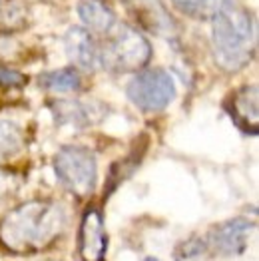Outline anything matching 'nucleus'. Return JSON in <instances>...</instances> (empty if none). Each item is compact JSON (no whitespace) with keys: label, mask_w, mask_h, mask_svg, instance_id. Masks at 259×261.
Wrapping results in <instances>:
<instances>
[{"label":"nucleus","mask_w":259,"mask_h":261,"mask_svg":"<svg viewBox=\"0 0 259 261\" xmlns=\"http://www.w3.org/2000/svg\"><path fill=\"white\" fill-rule=\"evenodd\" d=\"M54 172L58 181L70 194L90 196L96 190L98 164L96 155L84 146H64L54 155Z\"/></svg>","instance_id":"4"},{"label":"nucleus","mask_w":259,"mask_h":261,"mask_svg":"<svg viewBox=\"0 0 259 261\" xmlns=\"http://www.w3.org/2000/svg\"><path fill=\"white\" fill-rule=\"evenodd\" d=\"M16 190V179L14 175H10L8 172H0V201L4 197H8L12 192Z\"/></svg>","instance_id":"18"},{"label":"nucleus","mask_w":259,"mask_h":261,"mask_svg":"<svg viewBox=\"0 0 259 261\" xmlns=\"http://www.w3.org/2000/svg\"><path fill=\"white\" fill-rule=\"evenodd\" d=\"M124 4L136 22L151 34L172 38L177 32V24L162 0H124Z\"/></svg>","instance_id":"7"},{"label":"nucleus","mask_w":259,"mask_h":261,"mask_svg":"<svg viewBox=\"0 0 259 261\" xmlns=\"http://www.w3.org/2000/svg\"><path fill=\"white\" fill-rule=\"evenodd\" d=\"M40 86L50 92H78L82 88V78L76 68H62V70H52L40 76Z\"/></svg>","instance_id":"13"},{"label":"nucleus","mask_w":259,"mask_h":261,"mask_svg":"<svg viewBox=\"0 0 259 261\" xmlns=\"http://www.w3.org/2000/svg\"><path fill=\"white\" fill-rule=\"evenodd\" d=\"M78 16L90 34H108L116 26V14L104 0H80Z\"/></svg>","instance_id":"12"},{"label":"nucleus","mask_w":259,"mask_h":261,"mask_svg":"<svg viewBox=\"0 0 259 261\" xmlns=\"http://www.w3.org/2000/svg\"><path fill=\"white\" fill-rule=\"evenodd\" d=\"M108 249L104 218L98 207H88L82 216L78 233V253L82 261H102Z\"/></svg>","instance_id":"6"},{"label":"nucleus","mask_w":259,"mask_h":261,"mask_svg":"<svg viewBox=\"0 0 259 261\" xmlns=\"http://www.w3.org/2000/svg\"><path fill=\"white\" fill-rule=\"evenodd\" d=\"M257 30L251 10L227 2L212 16V50L216 64L225 72H238L255 56Z\"/></svg>","instance_id":"2"},{"label":"nucleus","mask_w":259,"mask_h":261,"mask_svg":"<svg viewBox=\"0 0 259 261\" xmlns=\"http://www.w3.org/2000/svg\"><path fill=\"white\" fill-rule=\"evenodd\" d=\"M144 261H158V259H156V257H146Z\"/></svg>","instance_id":"19"},{"label":"nucleus","mask_w":259,"mask_h":261,"mask_svg":"<svg viewBox=\"0 0 259 261\" xmlns=\"http://www.w3.org/2000/svg\"><path fill=\"white\" fill-rule=\"evenodd\" d=\"M227 2L231 0H172V4L184 14L197 18V20H205L217 14Z\"/></svg>","instance_id":"14"},{"label":"nucleus","mask_w":259,"mask_h":261,"mask_svg":"<svg viewBox=\"0 0 259 261\" xmlns=\"http://www.w3.org/2000/svg\"><path fill=\"white\" fill-rule=\"evenodd\" d=\"M64 46L66 54L74 66L86 72H94L100 66V48L96 46L92 34L86 28H80V26L70 28L64 36Z\"/></svg>","instance_id":"10"},{"label":"nucleus","mask_w":259,"mask_h":261,"mask_svg":"<svg viewBox=\"0 0 259 261\" xmlns=\"http://www.w3.org/2000/svg\"><path fill=\"white\" fill-rule=\"evenodd\" d=\"M151 58L150 40L132 26H114L100 50V64L114 74L140 72Z\"/></svg>","instance_id":"3"},{"label":"nucleus","mask_w":259,"mask_h":261,"mask_svg":"<svg viewBox=\"0 0 259 261\" xmlns=\"http://www.w3.org/2000/svg\"><path fill=\"white\" fill-rule=\"evenodd\" d=\"M68 223L64 205L50 199H30L10 210L0 221V243L18 255L36 253L56 241Z\"/></svg>","instance_id":"1"},{"label":"nucleus","mask_w":259,"mask_h":261,"mask_svg":"<svg viewBox=\"0 0 259 261\" xmlns=\"http://www.w3.org/2000/svg\"><path fill=\"white\" fill-rule=\"evenodd\" d=\"M24 84H26V78L22 76L20 72L0 66V86H4V88H20V86H24Z\"/></svg>","instance_id":"17"},{"label":"nucleus","mask_w":259,"mask_h":261,"mask_svg":"<svg viewBox=\"0 0 259 261\" xmlns=\"http://www.w3.org/2000/svg\"><path fill=\"white\" fill-rule=\"evenodd\" d=\"M253 229H255V223L249 219H229L214 227V231L208 238V245L214 247L221 255H238L245 251Z\"/></svg>","instance_id":"8"},{"label":"nucleus","mask_w":259,"mask_h":261,"mask_svg":"<svg viewBox=\"0 0 259 261\" xmlns=\"http://www.w3.org/2000/svg\"><path fill=\"white\" fill-rule=\"evenodd\" d=\"M50 108L58 124L74 126V128H88L100 122L104 116V108L100 104L82 102V100H58Z\"/></svg>","instance_id":"11"},{"label":"nucleus","mask_w":259,"mask_h":261,"mask_svg":"<svg viewBox=\"0 0 259 261\" xmlns=\"http://www.w3.org/2000/svg\"><path fill=\"white\" fill-rule=\"evenodd\" d=\"M227 114L231 116L234 124L239 130L245 134L255 136L257 134V118H259V106H257V88L255 86H243L236 90L227 104H225Z\"/></svg>","instance_id":"9"},{"label":"nucleus","mask_w":259,"mask_h":261,"mask_svg":"<svg viewBox=\"0 0 259 261\" xmlns=\"http://www.w3.org/2000/svg\"><path fill=\"white\" fill-rule=\"evenodd\" d=\"M208 249V241L201 240V238H190L188 241H184L179 247H177V259H194V257H199L203 251Z\"/></svg>","instance_id":"16"},{"label":"nucleus","mask_w":259,"mask_h":261,"mask_svg":"<svg viewBox=\"0 0 259 261\" xmlns=\"http://www.w3.org/2000/svg\"><path fill=\"white\" fill-rule=\"evenodd\" d=\"M130 102L142 112H162L175 98V82L162 68H151L136 74L126 88Z\"/></svg>","instance_id":"5"},{"label":"nucleus","mask_w":259,"mask_h":261,"mask_svg":"<svg viewBox=\"0 0 259 261\" xmlns=\"http://www.w3.org/2000/svg\"><path fill=\"white\" fill-rule=\"evenodd\" d=\"M24 146V134L20 126L10 120H0V160L12 158Z\"/></svg>","instance_id":"15"}]
</instances>
